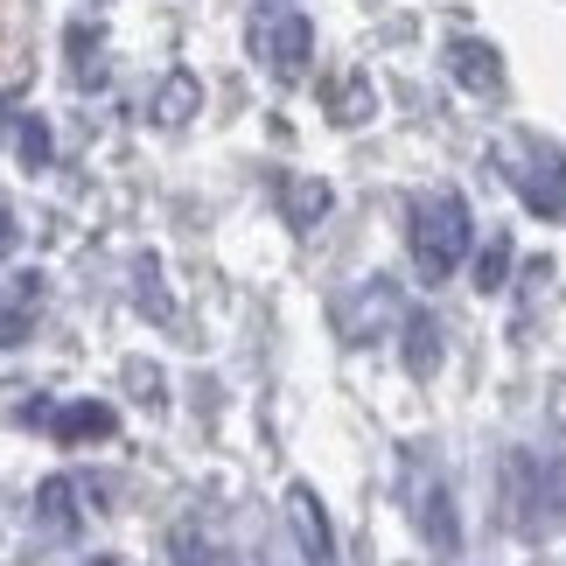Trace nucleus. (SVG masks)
Returning <instances> with one entry per match:
<instances>
[{
  "label": "nucleus",
  "mask_w": 566,
  "mask_h": 566,
  "mask_svg": "<svg viewBox=\"0 0 566 566\" xmlns=\"http://www.w3.org/2000/svg\"><path fill=\"white\" fill-rule=\"evenodd\" d=\"M469 238H475V224H469V203L454 189H433V196L412 203V266H420L427 287H441L448 273H462Z\"/></svg>",
  "instance_id": "obj_1"
},
{
  "label": "nucleus",
  "mask_w": 566,
  "mask_h": 566,
  "mask_svg": "<svg viewBox=\"0 0 566 566\" xmlns=\"http://www.w3.org/2000/svg\"><path fill=\"white\" fill-rule=\"evenodd\" d=\"M504 496H511L517 525H553V517H566V454L517 448L504 462Z\"/></svg>",
  "instance_id": "obj_2"
},
{
  "label": "nucleus",
  "mask_w": 566,
  "mask_h": 566,
  "mask_svg": "<svg viewBox=\"0 0 566 566\" xmlns=\"http://www.w3.org/2000/svg\"><path fill=\"white\" fill-rule=\"evenodd\" d=\"M504 176L538 217H566V155L553 140H511L504 147Z\"/></svg>",
  "instance_id": "obj_3"
},
{
  "label": "nucleus",
  "mask_w": 566,
  "mask_h": 566,
  "mask_svg": "<svg viewBox=\"0 0 566 566\" xmlns=\"http://www.w3.org/2000/svg\"><path fill=\"white\" fill-rule=\"evenodd\" d=\"M308 50H315V35L294 8H259L252 14V56L266 63L273 77H301L308 71Z\"/></svg>",
  "instance_id": "obj_4"
},
{
  "label": "nucleus",
  "mask_w": 566,
  "mask_h": 566,
  "mask_svg": "<svg viewBox=\"0 0 566 566\" xmlns=\"http://www.w3.org/2000/svg\"><path fill=\"white\" fill-rule=\"evenodd\" d=\"M287 532H294V546H301V559H308V566H343L336 532H329V511H322V496L308 483L287 490Z\"/></svg>",
  "instance_id": "obj_5"
},
{
  "label": "nucleus",
  "mask_w": 566,
  "mask_h": 566,
  "mask_svg": "<svg viewBox=\"0 0 566 566\" xmlns=\"http://www.w3.org/2000/svg\"><path fill=\"white\" fill-rule=\"evenodd\" d=\"M50 433L63 448H92V441H113V427H119V412L113 406H98V399H77V406H50Z\"/></svg>",
  "instance_id": "obj_6"
},
{
  "label": "nucleus",
  "mask_w": 566,
  "mask_h": 566,
  "mask_svg": "<svg viewBox=\"0 0 566 566\" xmlns=\"http://www.w3.org/2000/svg\"><path fill=\"white\" fill-rule=\"evenodd\" d=\"M168 559H176V566H238L224 538H210L196 517H182V525H176V538H168Z\"/></svg>",
  "instance_id": "obj_7"
},
{
  "label": "nucleus",
  "mask_w": 566,
  "mask_h": 566,
  "mask_svg": "<svg viewBox=\"0 0 566 566\" xmlns=\"http://www.w3.org/2000/svg\"><path fill=\"white\" fill-rule=\"evenodd\" d=\"M35 517H42V532L50 538H77V483H42V496H35Z\"/></svg>",
  "instance_id": "obj_8"
},
{
  "label": "nucleus",
  "mask_w": 566,
  "mask_h": 566,
  "mask_svg": "<svg viewBox=\"0 0 566 566\" xmlns=\"http://www.w3.org/2000/svg\"><path fill=\"white\" fill-rule=\"evenodd\" d=\"M448 63H454V77H462L469 92H483V98L504 92V71H496V56H490V50H475V42H454Z\"/></svg>",
  "instance_id": "obj_9"
},
{
  "label": "nucleus",
  "mask_w": 566,
  "mask_h": 566,
  "mask_svg": "<svg viewBox=\"0 0 566 566\" xmlns=\"http://www.w3.org/2000/svg\"><path fill=\"white\" fill-rule=\"evenodd\" d=\"M420 525H427V538H433V553H454V546H462V532H454V504H448V490H441V483L427 490Z\"/></svg>",
  "instance_id": "obj_10"
},
{
  "label": "nucleus",
  "mask_w": 566,
  "mask_h": 566,
  "mask_svg": "<svg viewBox=\"0 0 566 566\" xmlns=\"http://www.w3.org/2000/svg\"><path fill=\"white\" fill-rule=\"evenodd\" d=\"M433 357H441V329H433L427 315H412L406 322V364L412 371H433Z\"/></svg>",
  "instance_id": "obj_11"
},
{
  "label": "nucleus",
  "mask_w": 566,
  "mask_h": 566,
  "mask_svg": "<svg viewBox=\"0 0 566 566\" xmlns=\"http://www.w3.org/2000/svg\"><path fill=\"white\" fill-rule=\"evenodd\" d=\"M504 273H511V238H490L483 259H475V287L496 294V287H504Z\"/></svg>",
  "instance_id": "obj_12"
},
{
  "label": "nucleus",
  "mask_w": 566,
  "mask_h": 566,
  "mask_svg": "<svg viewBox=\"0 0 566 566\" xmlns=\"http://www.w3.org/2000/svg\"><path fill=\"white\" fill-rule=\"evenodd\" d=\"M21 168H50V126L21 119Z\"/></svg>",
  "instance_id": "obj_13"
},
{
  "label": "nucleus",
  "mask_w": 566,
  "mask_h": 566,
  "mask_svg": "<svg viewBox=\"0 0 566 566\" xmlns=\"http://www.w3.org/2000/svg\"><path fill=\"white\" fill-rule=\"evenodd\" d=\"M176 113H189V77H176V84H168V98H161V119H176Z\"/></svg>",
  "instance_id": "obj_14"
},
{
  "label": "nucleus",
  "mask_w": 566,
  "mask_h": 566,
  "mask_svg": "<svg viewBox=\"0 0 566 566\" xmlns=\"http://www.w3.org/2000/svg\"><path fill=\"white\" fill-rule=\"evenodd\" d=\"M0 245H8V217H0Z\"/></svg>",
  "instance_id": "obj_15"
},
{
  "label": "nucleus",
  "mask_w": 566,
  "mask_h": 566,
  "mask_svg": "<svg viewBox=\"0 0 566 566\" xmlns=\"http://www.w3.org/2000/svg\"><path fill=\"white\" fill-rule=\"evenodd\" d=\"M92 566H113V559H92Z\"/></svg>",
  "instance_id": "obj_16"
}]
</instances>
